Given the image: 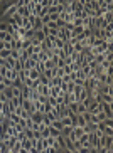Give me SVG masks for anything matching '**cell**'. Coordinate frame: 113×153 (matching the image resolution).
I'll return each mask as SVG.
<instances>
[{
    "label": "cell",
    "mask_w": 113,
    "mask_h": 153,
    "mask_svg": "<svg viewBox=\"0 0 113 153\" xmlns=\"http://www.w3.org/2000/svg\"><path fill=\"white\" fill-rule=\"evenodd\" d=\"M57 39H61L62 42H69L71 39V32L66 29H57Z\"/></svg>",
    "instance_id": "2"
},
{
    "label": "cell",
    "mask_w": 113,
    "mask_h": 153,
    "mask_svg": "<svg viewBox=\"0 0 113 153\" xmlns=\"http://www.w3.org/2000/svg\"><path fill=\"white\" fill-rule=\"evenodd\" d=\"M46 116H47L51 121H56V119H59V115H57V109H56V108H53L49 113H46Z\"/></svg>",
    "instance_id": "9"
},
{
    "label": "cell",
    "mask_w": 113,
    "mask_h": 153,
    "mask_svg": "<svg viewBox=\"0 0 113 153\" xmlns=\"http://www.w3.org/2000/svg\"><path fill=\"white\" fill-rule=\"evenodd\" d=\"M39 77H41V73H39L36 67H32V69L29 71V79H31V81H37Z\"/></svg>",
    "instance_id": "6"
},
{
    "label": "cell",
    "mask_w": 113,
    "mask_h": 153,
    "mask_svg": "<svg viewBox=\"0 0 113 153\" xmlns=\"http://www.w3.org/2000/svg\"><path fill=\"white\" fill-rule=\"evenodd\" d=\"M88 109H86V106L83 104V103H78V106H76V115H83V113H86Z\"/></svg>",
    "instance_id": "16"
},
{
    "label": "cell",
    "mask_w": 113,
    "mask_h": 153,
    "mask_svg": "<svg viewBox=\"0 0 113 153\" xmlns=\"http://www.w3.org/2000/svg\"><path fill=\"white\" fill-rule=\"evenodd\" d=\"M20 145H22V148H24V150H27V152L32 148V143H31V140H27V138H25V140H22V141H20Z\"/></svg>",
    "instance_id": "17"
},
{
    "label": "cell",
    "mask_w": 113,
    "mask_h": 153,
    "mask_svg": "<svg viewBox=\"0 0 113 153\" xmlns=\"http://www.w3.org/2000/svg\"><path fill=\"white\" fill-rule=\"evenodd\" d=\"M103 135H106V136H113V126H106V125H105Z\"/></svg>",
    "instance_id": "26"
},
{
    "label": "cell",
    "mask_w": 113,
    "mask_h": 153,
    "mask_svg": "<svg viewBox=\"0 0 113 153\" xmlns=\"http://www.w3.org/2000/svg\"><path fill=\"white\" fill-rule=\"evenodd\" d=\"M24 135H25V138H27V140H32V138H34V131H32V130H29V128H25V130H24Z\"/></svg>",
    "instance_id": "27"
},
{
    "label": "cell",
    "mask_w": 113,
    "mask_h": 153,
    "mask_svg": "<svg viewBox=\"0 0 113 153\" xmlns=\"http://www.w3.org/2000/svg\"><path fill=\"white\" fill-rule=\"evenodd\" d=\"M46 153H57V150H54L53 146H49V148H46Z\"/></svg>",
    "instance_id": "35"
},
{
    "label": "cell",
    "mask_w": 113,
    "mask_h": 153,
    "mask_svg": "<svg viewBox=\"0 0 113 153\" xmlns=\"http://www.w3.org/2000/svg\"><path fill=\"white\" fill-rule=\"evenodd\" d=\"M5 67L7 69H14L15 67V59H12V57L5 59Z\"/></svg>",
    "instance_id": "18"
},
{
    "label": "cell",
    "mask_w": 113,
    "mask_h": 153,
    "mask_svg": "<svg viewBox=\"0 0 113 153\" xmlns=\"http://www.w3.org/2000/svg\"><path fill=\"white\" fill-rule=\"evenodd\" d=\"M7 29H9V22L0 20V32H7Z\"/></svg>",
    "instance_id": "28"
},
{
    "label": "cell",
    "mask_w": 113,
    "mask_h": 153,
    "mask_svg": "<svg viewBox=\"0 0 113 153\" xmlns=\"http://www.w3.org/2000/svg\"><path fill=\"white\" fill-rule=\"evenodd\" d=\"M88 111L94 115V113H98V111H101V103H96V101H91V104L88 106Z\"/></svg>",
    "instance_id": "5"
},
{
    "label": "cell",
    "mask_w": 113,
    "mask_h": 153,
    "mask_svg": "<svg viewBox=\"0 0 113 153\" xmlns=\"http://www.w3.org/2000/svg\"><path fill=\"white\" fill-rule=\"evenodd\" d=\"M78 141H79V145H81L83 148H91V145H90V135L88 133H83Z\"/></svg>",
    "instance_id": "4"
},
{
    "label": "cell",
    "mask_w": 113,
    "mask_h": 153,
    "mask_svg": "<svg viewBox=\"0 0 113 153\" xmlns=\"http://www.w3.org/2000/svg\"><path fill=\"white\" fill-rule=\"evenodd\" d=\"M0 42H14V37L9 32H0Z\"/></svg>",
    "instance_id": "8"
},
{
    "label": "cell",
    "mask_w": 113,
    "mask_h": 153,
    "mask_svg": "<svg viewBox=\"0 0 113 153\" xmlns=\"http://www.w3.org/2000/svg\"><path fill=\"white\" fill-rule=\"evenodd\" d=\"M34 39H36L37 42H42V40L46 39V36H44V34H42L41 30H36V34H34Z\"/></svg>",
    "instance_id": "24"
},
{
    "label": "cell",
    "mask_w": 113,
    "mask_h": 153,
    "mask_svg": "<svg viewBox=\"0 0 113 153\" xmlns=\"http://www.w3.org/2000/svg\"><path fill=\"white\" fill-rule=\"evenodd\" d=\"M36 69H37L39 73L42 74V73L46 71V67H44V62H37V64H36Z\"/></svg>",
    "instance_id": "31"
},
{
    "label": "cell",
    "mask_w": 113,
    "mask_h": 153,
    "mask_svg": "<svg viewBox=\"0 0 113 153\" xmlns=\"http://www.w3.org/2000/svg\"><path fill=\"white\" fill-rule=\"evenodd\" d=\"M51 123H53V121H51V119H49V118H47L46 115L42 116V121H41V125H42V126H46V128H49V126H51Z\"/></svg>",
    "instance_id": "23"
},
{
    "label": "cell",
    "mask_w": 113,
    "mask_h": 153,
    "mask_svg": "<svg viewBox=\"0 0 113 153\" xmlns=\"http://www.w3.org/2000/svg\"><path fill=\"white\" fill-rule=\"evenodd\" d=\"M3 94L7 98V101H10V99H14V96H12V88H5V91H3Z\"/></svg>",
    "instance_id": "25"
},
{
    "label": "cell",
    "mask_w": 113,
    "mask_h": 153,
    "mask_svg": "<svg viewBox=\"0 0 113 153\" xmlns=\"http://www.w3.org/2000/svg\"><path fill=\"white\" fill-rule=\"evenodd\" d=\"M51 89H49V96L51 98H57L59 93H61V88H57V86H49Z\"/></svg>",
    "instance_id": "11"
},
{
    "label": "cell",
    "mask_w": 113,
    "mask_h": 153,
    "mask_svg": "<svg viewBox=\"0 0 113 153\" xmlns=\"http://www.w3.org/2000/svg\"><path fill=\"white\" fill-rule=\"evenodd\" d=\"M61 84H62V79H61V77H53V79L49 81V86H57V88H59Z\"/></svg>",
    "instance_id": "20"
},
{
    "label": "cell",
    "mask_w": 113,
    "mask_h": 153,
    "mask_svg": "<svg viewBox=\"0 0 113 153\" xmlns=\"http://www.w3.org/2000/svg\"><path fill=\"white\" fill-rule=\"evenodd\" d=\"M62 82H64V84H68V82H71V76H68V74H64V76H62Z\"/></svg>",
    "instance_id": "34"
},
{
    "label": "cell",
    "mask_w": 113,
    "mask_h": 153,
    "mask_svg": "<svg viewBox=\"0 0 113 153\" xmlns=\"http://www.w3.org/2000/svg\"><path fill=\"white\" fill-rule=\"evenodd\" d=\"M10 103H12L15 108H22V103H24V99H22V98H14V99H10Z\"/></svg>",
    "instance_id": "21"
},
{
    "label": "cell",
    "mask_w": 113,
    "mask_h": 153,
    "mask_svg": "<svg viewBox=\"0 0 113 153\" xmlns=\"http://www.w3.org/2000/svg\"><path fill=\"white\" fill-rule=\"evenodd\" d=\"M51 126H53L54 130H57V131H61V133H62V130H64V125L61 123V119H56V121H53V123H51Z\"/></svg>",
    "instance_id": "10"
},
{
    "label": "cell",
    "mask_w": 113,
    "mask_h": 153,
    "mask_svg": "<svg viewBox=\"0 0 113 153\" xmlns=\"http://www.w3.org/2000/svg\"><path fill=\"white\" fill-rule=\"evenodd\" d=\"M42 116H44V115H41V113H32V115H31V119H32L34 123L41 125V121H42Z\"/></svg>",
    "instance_id": "13"
},
{
    "label": "cell",
    "mask_w": 113,
    "mask_h": 153,
    "mask_svg": "<svg viewBox=\"0 0 113 153\" xmlns=\"http://www.w3.org/2000/svg\"><path fill=\"white\" fill-rule=\"evenodd\" d=\"M49 59V56H47V52H44V51H41L37 54V62H46Z\"/></svg>",
    "instance_id": "15"
},
{
    "label": "cell",
    "mask_w": 113,
    "mask_h": 153,
    "mask_svg": "<svg viewBox=\"0 0 113 153\" xmlns=\"http://www.w3.org/2000/svg\"><path fill=\"white\" fill-rule=\"evenodd\" d=\"M103 86H113V76H106V77H105Z\"/></svg>",
    "instance_id": "29"
},
{
    "label": "cell",
    "mask_w": 113,
    "mask_h": 153,
    "mask_svg": "<svg viewBox=\"0 0 113 153\" xmlns=\"http://www.w3.org/2000/svg\"><path fill=\"white\" fill-rule=\"evenodd\" d=\"M83 118H84V121H86V123H91V113H90V111H86V113H83Z\"/></svg>",
    "instance_id": "32"
},
{
    "label": "cell",
    "mask_w": 113,
    "mask_h": 153,
    "mask_svg": "<svg viewBox=\"0 0 113 153\" xmlns=\"http://www.w3.org/2000/svg\"><path fill=\"white\" fill-rule=\"evenodd\" d=\"M74 119H76V116H62V118H61V123H62L64 126L73 128V126H76V125H74Z\"/></svg>",
    "instance_id": "3"
},
{
    "label": "cell",
    "mask_w": 113,
    "mask_h": 153,
    "mask_svg": "<svg viewBox=\"0 0 113 153\" xmlns=\"http://www.w3.org/2000/svg\"><path fill=\"white\" fill-rule=\"evenodd\" d=\"M47 103L51 104V108H56L57 106V99L56 98H51V96H49V98H47Z\"/></svg>",
    "instance_id": "30"
},
{
    "label": "cell",
    "mask_w": 113,
    "mask_h": 153,
    "mask_svg": "<svg viewBox=\"0 0 113 153\" xmlns=\"http://www.w3.org/2000/svg\"><path fill=\"white\" fill-rule=\"evenodd\" d=\"M62 52H64V56H66V57H69V56L74 52V51H73V46H71L69 42H66V44H64V47H62Z\"/></svg>",
    "instance_id": "7"
},
{
    "label": "cell",
    "mask_w": 113,
    "mask_h": 153,
    "mask_svg": "<svg viewBox=\"0 0 113 153\" xmlns=\"http://www.w3.org/2000/svg\"><path fill=\"white\" fill-rule=\"evenodd\" d=\"M101 111L105 113L106 119H113V104H106V103H101Z\"/></svg>",
    "instance_id": "1"
},
{
    "label": "cell",
    "mask_w": 113,
    "mask_h": 153,
    "mask_svg": "<svg viewBox=\"0 0 113 153\" xmlns=\"http://www.w3.org/2000/svg\"><path fill=\"white\" fill-rule=\"evenodd\" d=\"M9 121H10L12 125H19V123H20V116L15 115V113H12V115L9 116Z\"/></svg>",
    "instance_id": "14"
},
{
    "label": "cell",
    "mask_w": 113,
    "mask_h": 153,
    "mask_svg": "<svg viewBox=\"0 0 113 153\" xmlns=\"http://www.w3.org/2000/svg\"><path fill=\"white\" fill-rule=\"evenodd\" d=\"M2 5H3V2H2V0H0V9H2Z\"/></svg>",
    "instance_id": "36"
},
{
    "label": "cell",
    "mask_w": 113,
    "mask_h": 153,
    "mask_svg": "<svg viewBox=\"0 0 113 153\" xmlns=\"http://www.w3.org/2000/svg\"><path fill=\"white\" fill-rule=\"evenodd\" d=\"M103 20H105L106 24H113V12H106V14L103 15Z\"/></svg>",
    "instance_id": "22"
},
{
    "label": "cell",
    "mask_w": 113,
    "mask_h": 153,
    "mask_svg": "<svg viewBox=\"0 0 113 153\" xmlns=\"http://www.w3.org/2000/svg\"><path fill=\"white\" fill-rule=\"evenodd\" d=\"M49 19H51V22H57L59 20V14H49Z\"/></svg>",
    "instance_id": "33"
},
{
    "label": "cell",
    "mask_w": 113,
    "mask_h": 153,
    "mask_svg": "<svg viewBox=\"0 0 113 153\" xmlns=\"http://www.w3.org/2000/svg\"><path fill=\"white\" fill-rule=\"evenodd\" d=\"M22 69H24V61H22V59H15V67H14V71L20 73Z\"/></svg>",
    "instance_id": "19"
},
{
    "label": "cell",
    "mask_w": 113,
    "mask_h": 153,
    "mask_svg": "<svg viewBox=\"0 0 113 153\" xmlns=\"http://www.w3.org/2000/svg\"><path fill=\"white\" fill-rule=\"evenodd\" d=\"M5 77H7V79H10V81L14 82V81L17 79V71H14V69H9V71H7V74H5Z\"/></svg>",
    "instance_id": "12"
}]
</instances>
